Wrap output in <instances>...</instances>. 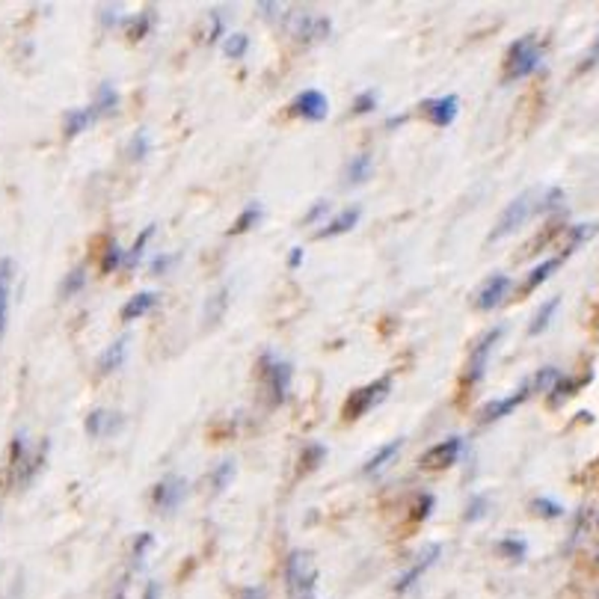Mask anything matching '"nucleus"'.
Returning <instances> with one entry per match:
<instances>
[{
  "label": "nucleus",
  "mask_w": 599,
  "mask_h": 599,
  "mask_svg": "<svg viewBox=\"0 0 599 599\" xmlns=\"http://www.w3.org/2000/svg\"><path fill=\"white\" fill-rule=\"evenodd\" d=\"M45 457H48V443H42L39 451H30L27 436L15 434L13 448H9V481L15 487H30L45 466Z\"/></svg>",
  "instance_id": "1"
},
{
  "label": "nucleus",
  "mask_w": 599,
  "mask_h": 599,
  "mask_svg": "<svg viewBox=\"0 0 599 599\" xmlns=\"http://www.w3.org/2000/svg\"><path fill=\"white\" fill-rule=\"evenodd\" d=\"M540 63H544V48H540L537 36L516 39L511 48H507V54H504V75H502V81L504 84L523 81V77L534 75L540 69Z\"/></svg>",
  "instance_id": "2"
},
{
  "label": "nucleus",
  "mask_w": 599,
  "mask_h": 599,
  "mask_svg": "<svg viewBox=\"0 0 599 599\" xmlns=\"http://www.w3.org/2000/svg\"><path fill=\"white\" fill-rule=\"evenodd\" d=\"M285 587L291 599H318L314 587H318V573H314L312 552L294 549L285 558Z\"/></svg>",
  "instance_id": "3"
},
{
  "label": "nucleus",
  "mask_w": 599,
  "mask_h": 599,
  "mask_svg": "<svg viewBox=\"0 0 599 599\" xmlns=\"http://www.w3.org/2000/svg\"><path fill=\"white\" fill-rule=\"evenodd\" d=\"M389 392H392V377H380V380H374V383H368V386L356 389V392L344 401L342 415L347 418V422H356V418L368 415L377 404L386 401Z\"/></svg>",
  "instance_id": "4"
},
{
  "label": "nucleus",
  "mask_w": 599,
  "mask_h": 599,
  "mask_svg": "<svg viewBox=\"0 0 599 599\" xmlns=\"http://www.w3.org/2000/svg\"><path fill=\"white\" fill-rule=\"evenodd\" d=\"M534 208H537V202H534V194H531V190H525V194H519L516 199H511V202H507V208L502 211V217H499V223H495V229L490 232L487 241L490 244L493 241H504L507 235H514L519 225L528 223V217L534 214Z\"/></svg>",
  "instance_id": "5"
},
{
  "label": "nucleus",
  "mask_w": 599,
  "mask_h": 599,
  "mask_svg": "<svg viewBox=\"0 0 599 599\" xmlns=\"http://www.w3.org/2000/svg\"><path fill=\"white\" fill-rule=\"evenodd\" d=\"M262 377H265V386H267V394H270V404L279 406L291 392V380H294L291 363H285V359H276V356H265L262 359Z\"/></svg>",
  "instance_id": "6"
},
{
  "label": "nucleus",
  "mask_w": 599,
  "mask_h": 599,
  "mask_svg": "<svg viewBox=\"0 0 599 599\" xmlns=\"http://www.w3.org/2000/svg\"><path fill=\"white\" fill-rule=\"evenodd\" d=\"M504 335V326H493V330L484 333L478 342L472 344V354H469V365H466V383H481V377L487 374V365H490V356L495 344H499V338Z\"/></svg>",
  "instance_id": "7"
},
{
  "label": "nucleus",
  "mask_w": 599,
  "mask_h": 599,
  "mask_svg": "<svg viewBox=\"0 0 599 599\" xmlns=\"http://www.w3.org/2000/svg\"><path fill=\"white\" fill-rule=\"evenodd\" d=\"M285 21H288L291 33H294V36H297L300 42H321V39L330 36V30H333V21L326 18V15L300 13V9H297V13H288Z\"/></svg>",
  "instance_id": "8"
},
{
  "label": "nucleus",
  "mask_w": 599,
  "mask_h": 599,
  "mask_svg": "<svg viewBox=\"0 0 599 599\" xmlns=\"http://www.w3.org/2000/svg\"><path fill=\"white\" fill-rule=\"evenodd\" d=\"M187 495V481L182 478V474H166L164 481L155 484V493H152V504L157 514H173L182 507Z\"/></svg>",
  "instance_id": "9"
},
{
  "label": "nucleus",
  "mask_w": 599,
  "mask_h": 599,
  "mask_svg": "<svg viewBox=\"0 0 599 599\" xmlns=\"http://www.w3.org/2000/svg\"><path fill=\"white\" fill-rule=\"evenodd\" d=\"M528 394H531V383L525 380L523 386L514 389L511 394H504V398H495V401H490V404H484L481 410H478V422H481V424H493V422H499V418L511 415L516 406L528 398Z\"/></svg>",
  "instance_id": "10"
},
{
  "label": "nucleus",
  "mask_w": 599,
  "mask_h": 599,
  "mask_svg": "<svg viewBox=\"0 0 599 599\" xmlns=\"http://www.w3.org/2000/svg\"><path fill=\"white\" fill-rule=\"evenodd\" d=\"M291 113L300 119H306V122H324L326 113H330V101H326L321 89H303V93L294 95Z\"/></svg>",
  "instance_id": "11"
},
{
  "label": "nucleus",
  "mask_w": 599,
  "mask_h": 599,
  "mask_svg": "<svg viewBox=\"0 0 599 599\" xmlns=\"http://www.w3.org/2000/svg\"><path fill=\"white\" fill-rule=\"evenodd\" d=\"M460 451H463V439L460 436H448V439H443V443H436L434 448H427L424 454H422V460H418V466L431 469V472L448 469V466H454V463H457Z\"/></svg>",
  "instance_id": "12"
},
{
  "label": "nucleus",
  "mask_w": 599,
  "mask_h": 599,
  "mask_svg": "<svg viewBox=\"0 0 599 599\" xmlns=\"http://www.w3.org/2000/svg\"><path fill=\"white\" fill-rule=\"evenodd\" d=\"M422 113L427 116L434 128H448L457 122L460 113V98L457 95H439V98H427L422 101Z\"/></svg>",
  "instance_id": "13"
},
{
  "label": "nucleus",
  "mask_w": 599,
  "mask_h": 599,
  "mask_svg": "<svg viewBox=\"0 0 599 599\" xmlns=\"http://www.w3.org/2000/svg\"><path fill=\"white\" fill-rule=\"evenodd\" d=\"M507 291H511V276L493 274V276L478 288V294H474V306H478L481 312H493V309L507 297Z\"/></svg>",
  "instance_id": "14"
},
{
  "label": "nucleus",
  "mask_w": 599,
  "mask_h": 599,
  "mask_svg": "<svg viewBox=\"0 0 599 599\" xmlns=\"http://www.w3.org/2000/svg\"><path fill=\"white\" fill-rule=\"evenodd\" d=\"M359 217H363V205H350L344 211H338L335 217H330L318 232H314V237L318 241H326V237H338V235H347L354 232V225L359 223Z\"/></svg>",
  "instance_id": "15"
},
{
  "label": "nucleus",
  "mask_w": 599,
  "mask_h": 599,
  "mask_svg": "<svg viewBox=\"0 0 599 599\" xmlns=\"http://www.w3.org/2000/svg\"><path fill=\"white\" fill-rule=\"evenodd\" d=\"M439 555H443V546H439V544L427 546V549L422 552V555H418V561L413 564V567L406 570V573L401 575V579H398V584H394V591H398V594H406V591H410V587H413L418 579H422V575H424L427 570L434 567Z\"/></svg>",
  "instance_id": "16"
},
{
  "label": "nucleus",
  "mask_w": 599,
  "mask_h": 599,
  "mask_svg": "<svg viewBox=\"0 0 599 599\" xmlns=\"http://www.w3.org/2000/svg\"><path fill=\"white\" fill-rule=\"evenodd\" d=\"M122 424H125V418H122L119 413L93 410V413L86 415L84 431H86V436H93V439H105V436H110V434H116Z\"/></svg>",
  "instance_id": "17"
},
{
  "label": "nucleus",
  "mask_w": 599,
  "mask_h": 599,
  "mask_svg": "<svg viewBox=\"0 0 599 599\" xmlns=\"http://www.w3.org/2000/svg\"><path fill=\"white\" fill-rule=\"evenodd\" d=\"M13 276L15 267L9 258H0V338L6 333V321H9V294H13Z\"/></svg>",
  "instance_id": "18"
},
{
  "label": "nucleus",
  "mask_w": 599,
  "mask_h": 599,
  "mask_svg": "<svg viewBox=\"0 0 599 599\" xmlns=\"http://www.w3.org/2000/svg\"><path fill=\"white\" fill-rule=\"evenodd\" d=\"M371 173H374V157H371L368 152H359L347 161L344 166V185L354 187V185H365Z\"/></svg>",
  "instance_id": "19"
},
{
  "label": "nucleus",
  "mask_w": 599,
  "mask_h": 599,
  "mask_svg": "<svg viewBox=\"0 0 599 599\" xmlns=\"http://www.w3.org/2000/svg\"><path fill=\"white\" fill-rule=\"evenodd\" d=\"M155 306H157V294H155V291L134 294V297H128L125 306H122V321H125V324L140 321V318H145V314H149Z\"/></svg>",
  "instance_id": "20"
},
{
  "label": "nucleus",
  "mask_w": 599,
  "mask_h": 599,
  "mask_svg": "<svg viewBox=\"0 0 599 599\" xmlns=\"http://www.w3.org/2000/svg\"><path fill=\"white\" fill-rule=\"evenodd\" d=\"M125 356H128V335H122V338H116L105 354L98 356V374L101 377H107V374H113L116 368H122V363H125Z\"/></svg>",
  "instance_id": "21"
},
{
  "label": "nucleus",
  "mask_w": 599,
  "mask_h": 599,
  "mask_svg": "<svg viewBox=\"0 0 599 599\" xmlns=\"http://www.w3.org/2000/svg\"><path fill=\"white\" fill-rule=\"evenodd\" d=\"M95 122H98V113H95L93 105L69 110V116H65V122H63L65 137H77V134H84L89 125H95Z\"/></svg>",
  "instance_id": "22"
},
{
  "label": "nucleus",
  "mask_w": 599,
  "mask_h": 599,
  "mask_svg": "<svg viewBox=\"0 0 599 599\" xmlns=\"http://www.w3.org/2000/svg\"><path fill=\"white\" fill-rule=\"evenodd\" d=\"M401 439H392V443H386V445H380L374 454H371L368 460H365V466H363V474H377L380 469H386L389 463L398 457V451H401Z\"/></svg>",
  "instance_id": "23"
},
{
  "label": "nucleus",
  "mask_w": 599,
  "mask_h": 599,
  "mask_svg": "<svg viewBox=\"0 0 599 599\" xmlns=\"http://www.w3.org/2000/svg\"><path fill=\"white\" fill-rule=\"evenodd\" d=\"M93 107H95V113H98V119L113 116V113L119 110V93H116V89H113V84H110V81L98 84V89H95V98H93Z\"/></svg>",
  "instance_id": "24"
},
{
  "label": "nucleus",
  "mask_w": 599,
  "mask_h": 599,
  "mask_svg": "<svg viewBox=\"0 0 599 599\" xmlns=\"http://www.w3.org/2000/svg\"><path fill=\"white\" fill-rule=\"evenodd\" d=\"M558 306H561V297L546 300L544 306H540V309L534 312V318H531V324H528V335H540L544 330H549V324H552V318H555Z\"/></svg>",
  "instance_id": "25"
},
{
  "label": "nucleus",
  "mask_w": 599,
  "mask_h": 599,
  "mask_svg": "<svg viewBox=\"0 0 599 599\" xmlns=\"http://www.w3.org/2000/svg\"><path fill=\"white\" fill-rule=\"evenodd\" d=\"M561 267V258H546V262H540L534 270H531L528 274V279H525V285H523V291L525 294H531V291H537L540 285H544V282L555 274V270Z\"/></svg>",
  "instance_id": "26"
},
{
  "label": "nucleus",
  "mask_w": 599,
  "mask_h": 599,
  "mask_svg": "<svg viewBox=\"0 0 599 599\" xmlns=\"http://www.w3.org/2000/svg\"><path fill=\"white\" fill-rule=\"evenodd\" d=\"M232 478H235V460H223V463H217V466L211 469L208 484H211L214 493H223L232 484Z\"/></svg>",
  "instance_id": "27"
},
{
  "label": "nucleus",
  "mask_w": 599,
  "mask_h": 599,
  "mask_svg": "<svg viewBox=\"0 0 599 599\" xmlns=\"http://www.w3.org/2000/svg\"><path fill=\"white\" fill-rule=\"evenodd\" d=\"M152 152V137H149V131L145 128H140L134 137L128 140V149H125V155H128V161H145V155Z\"/></svg>",
  "instance_id": "28"
},
{
  "label": "nucleus",
  "mask_w": 599,
  "mask_h": 599,
  "mask_svg": "<svg viewBox=\"0 0 599 599\" xmlns=\"http://www.w3.org/2000/svg\"><path fill=\"white\" fill-rule=\"evenodd\" d=\"M262 205H258V202H250V205H246L244 211H241V217L235 220V225L229 229V235H244V232H250L253 225H258V220H262Z\"/></svg>",
  "instance_id": "29"
},
{
  "label": "nucleus",
  "mask_w": 599,
  "mask_h": 599,
  "mask_svg": "<svg viewBox=\"0 0 599 599\" xmlns=\"http://www.w3.org/2000/svg\"><path fill=\"white\" fill-rule=\"evenodd\" d=\"M246 51H250V36H246V33H229V36L223 39V54L229 56V60H244Z\"/></svg>",
  "instance_id": "30"
},
{
  "label": "nucleus",
  "mask_w": 599,
  "mask_h": 599,
  "mask_svg": "<svg viewBox=\"0 0 599 599\" xmlns=\"http://www.w3.org/2000/svg\"><path fill=\"white\" fill-rule=\"evenodd\" d=\"M122 265H125V250L119 246V241H110L105 255H101V274H116Z\"/></svg>",
  "instance_id": "31"
},
{
  "label": "nucleus",
  "mask_w": 599,
  "mask_h": 599,
  "mask_svg": "<svg viewBox=\"0 0 599 599\" xmlns=\"http://www.w3.org/2000/svg\"><path fill=\"white\" fill-rule=\"evenodd\" d=\"M152 25H155V13L152 9H145V13H140V15L125 18V33L131 39H143L145 33L152 30Z\"/></svg>",
  "instance_id": "32"
},
{
  "label": "nucleus",
  "mask_w": 599,
  "mask_h": 599,
  "mask_svg": "<svg viewBox=\"0 0 599 599\" xmlns=\"http://www.w3.org/2000/svg\"><path fill=\"white\" fill-rule=\"evenodd\" d=\"M152 235H155V225H145L143 235L137 237V241H134V246L125 253V265H122V267H125V270H134V267L140 265V258H143V253H145V244L152 241Z\"/></svg>",
  "instance_id": "33"
},
{
  "label": "nucleus",
  "mask_w": 599,
  "mask_h": 599,
  "mask_svg": "<svg viewBox=\"0 0 599 599\" xmlns=\"http://www.w3.org/2000/svg\"><path fill=\"white\" fill-rule=\"evenodd\" d=\"M225 309H229V288L223 285V288L205 303V321H208V324H217V321L223 318Z\"/></svg>",
  "instance_id": "34"
},
{
  "label": "nucleus",
  "mask_w": 599,
  "mask_h": 599,
  "mask_svg": "<svg viewBox=\"0 0 599 599\" xmlns=\"http://www.w3.org/2000/svg\"><path fill=\"white\" fill-rule=\"evenodd\" d=\"M84 285H86V267L84 265H77L69 276L63 279V285H60V297H75V294H81L84 291Z\"/></svg>",
  "instance_id": "35"
},
{
  "label": "nucleus",
  "mask_w": 599,
  "mask_h": 599,
  "mask_svg": "<svg viewBox=\"0 0 599 599\" xmlns=\"http://www.w3.org/2000/svg\"><path fill=\"white\" fill-rule=\"evenodd\" d=\"M594 232H596V223H579V225H573V229H570V241H567V246H564V255H570V253L579 250V246H582Z\"/></svg>",
  "instance_id": "36"
},
{
  "label": "nucleus",
  "mask_w": 599,
  "mask_h": 599,
  "mask_svg": "<svg viewBox=\"0 0 599 599\" xmlns=\"http://www.w3.org/2000/svg\"><path fill=\"white\" fill-rule=\"evenodd\" d=\"M558 380H561V371L549 365V368H540L534 380H528V383H531V392H552Z\"/></svg>",
  "instance_id": "37"
},
{
  "label": "nucleus",
  "mask_w": 599,
  "mask_h": 599,
  "mask_svg": "<svg viewBox=\"0 0 599 599\" xmlns=\"http://www.w3.org/2000/svg\"><path fill=\"white\" fill-rule=\"evenodd\" d=\"M495 549H499V555L507 561H523L528 552L525 540H519V537H504V540H499V546Z\"/></svg>",
  "instance_id": "38"
},
{
  "label": "nucleus",
  "mask_w": 599,
  "mask_h": 599,
  "mask_svg": "<svg viewBox=\"0 0 599 599\" xmlns=\"http://www.w3.org/2000/svg\"><path fill=\"white\" fill-rule=\"evenodd\" d=\"M303 469L306 472H312V469H318L321 463L326 460V445H321V443H309L306 448H303Z\"/></svg>",
  "instance_id": "39"
},
{
  "label": "nucleus",
  "mask_w": 599,
  "mask_h": 599,
  "mask_svg": "<svg viewBox=\"0 0 599 599\" xmlns=\"http://www.w3.org/2000/svg\"><path fill=\"white\" fill-rule=\"evenodd\" d=\"M528 507H531V514H537V516H544V519L564 516V507L558 502H552V499H531Z\"/></svg>",
  "instance_id": "40"
},
{
  "label": "nucleus",
  "mask_w": 599,
  "mask_h": 599,
  "mask_svg": "<svg viewBox=\"0 0 599 599\" xmlns=\"http://www.w3.org/2000/svg\"><path fill=\"white\" fill-rule=\"evenodd\" d=\"M487 507H490L487 495H472L469 504H466V514H463V519H466V523H478V519L487 516Z\"/></svg>",
  "instance_id": "41"
},
{
  "label": "nucleus",
  "mask_w": 599,
  "mask_h": 599,
  "mask_svg": "<svg viewBox=\"0 0 599 599\" xmlns=\"http://www.w3.org/2000/svg\"><path fill=\"white\" fill-rule=\"evenodd\" d=\"M152 544H155V537L149 534V531H143V534L134 540V546H131V564L134 567H143V558H145V552H149Z\"/></svg>",
  "instance_id": "42"
},
{
  "label": "nucleus",
  "mask_w": 599,
  "mask_h": 599,
  "mask_svg": "<svg viewBox=\"0 0 599 599\" xmlns=\"http://www.w3.org/2000/svg\"><path fill=\"white\" fill-rule=\"evenodd\" d=\"M377 101H380L377 89H365V93H359L354 98V113H356V116H365V113H371V110L377 107Z\"/></svg>",
  "instance_id": "43"
},
{
  "label": "nucleus",
  "mask_w": 599,
  "mask_h": 599,
  "mask_svg": "<svg viewBox=\"0 0 599 599\" xmlns=\"http://www.w3.org/2000/svg\"><path fill=\"white\" fill-rule=\"evenodd\" d=\"M561 202H564V190L561 187H549V190H544V196H540L534 211H555Z\"/></svg>",
  "instance_id": "44"
},
{
  "label": "nucleus",
  "mask_w": 599,
  "mask_h": 599,
  "mask_svg": "<svg viewBox=\"0 0 599 599\" xmlns=\"http://www.w3.org/2000/svg\"><path fill=\"white\" fill-rule=\"evenodd\" d=\"M434 495L431 493H424V495H418V502H415V507H413V519H427L431 516V511H434Z\"/></svg>",
  "instance_id": "45"
},
{
  "label": "nucleus",
  "mask_w": 599,
  "mask_h": 599,
  "mask_svg": "<svg viewBox=\"0 0 599 599\" xmlns=\"http://www.w3.org/2000/svg\"><path fill=\"white\" fill-rule=\"evenodd\" d=\"M326 211H330V202H326V199H318V202H314V205L306 211V217H303V225H314V223H318V220L324 217Z\"/></svg>",
  "instance_id": "46"
},
{
  "label": "nucleus",
  "mask_w": 599,
  "mask_h": 599,
  "mask_svg": "<svg viewBox=\"0 0 599 599\" xmlns=\"http://www.w3.org/2000/svg\"><path fill=\"white\" fill-rule=\"evenodd\" d=\"M594 65H599V33H596V39H594L591 48H587V54H584V63L579 65V72H591Z\"/></svg>",
  "instance_id": "47"
},
{
  "label": "nucleus",
  "mask_w": 599,
  "mask_h": 599,
  "mask_svg": "<svg viewBox=\"0 0 599 599\" xmlns=\"http://www.w3.org/2000/svg\"><path fill=\"white\" fill-rule=\"evenodd\" d=\"M223 36V13L220 9H211V33H208V42H217Z\"/></svg>",
  "instance_id": "48"
},
{
  "label": "nucleus",
  "mask_w": 599,
  "mask_h": 599,
  "mask_svg": "<svg viewBox=\"0 0 599 599\" xmlns=\"http://www.w3.org/2000/svg\"><path fill=\"white\" fill-rule=\"evenodd\" d=\"M173 262H175V255H157L155 262H152V274H166Z\"/></svg>",
  "instance_id": "49"
},
{
  "label": "nucleus",
  "mask_w": 599,
  "mask_h": 599,
  "mask_svg": "<svg viewBox=\"0 0 599 599\" xmlns=\"http://www.w3.org/2000/svg\"><path fill=\"white\" fill-rule=\"evenodd\" d=\"M303 258H306V250H303V246H294L291 255H288V267H291V270H297V267L303 265Z\"/></svg>",
  "instance_id": "50"
},
{
  "label": "nucleus",
  "mask_w": 599,
  "mask_h": 599,
  "mask_svg": "<svg viewBox=\"0 0 599 599\" xmlns=\"http://www.w3.org/2000/svg\"><path fill=\"white\" fill-rule=\"evenodd\" d=\"M237 599H265V587H244Z\"/></svg>",
  "instance_id": "51"
},
{
  "label": "nucleus",
  "mask_w": 599,
  "mask_h": 599,
  "mask_svg": "<svg viewBox=\"0 0 599 599\" xmlns=\"http://www.w3.org/2000/svg\"><path fill=\"white\" fill-rule=\"evenodd\" d=\"M143 599H161V582H149V584H145Z\"/></svg>",
  "instance_id": "52"
},
{
  "label": "nucleus",
  "mask_w": 599,
  "mask_h": 599,
  "mask_svg": "<svg viewBox=\"0 0 599 599\" xmlns=\"http://www.w3.org/2000/svg\"><path fill=\"white\" fill-rule=\"evenodd\" d=\"M258 13H262L265 18H274L279 13V6L276 4H258Z\"/></svg>",
  "instance_id": "53"
},
{
  "label": "nucleus",
  "mask_w": 599,
  "mask_h": 599,
  "mask_svg": "<svg viewBox=\"0 0 599 599\" xmlns=\"http://www.w3.org/2000/svg\"><path fill=\"white\" fill-rule=\"evenodd\" d=\"M125 591H128V582L119 584V594H113V599H125Z\"/></svg>",
  "instance_id": "54"
},
{
  "label": "nucleus",
  "mask_w": 599,
  "mask_h": 599,
  "mask_svg": "<svg viewBox=\"0 0 599 599\" xmlns=\"http://www.w3.org/2000/svg\"><path fill=\"white\" fill-rule=\"evenodd\" d=\"M18 594H21V584L13 587V594H9V599H18Z\"/></svg>",
  "instance_id": "55"
},
{
  "label": "nucleus",
  "mask_w": 599,
  "mask_h": 599,
  "mask_svg": "<svg viewBox=\"0 0 599 599\" xmlns=\"http://www.w3.org/2000/svg\"><path fill=\"white\" fill-rule=\"evenodd\" d=\"M596 564H599V555H596Z\"/></svg>",
  "instance_id": "56"
}]
</instances>
